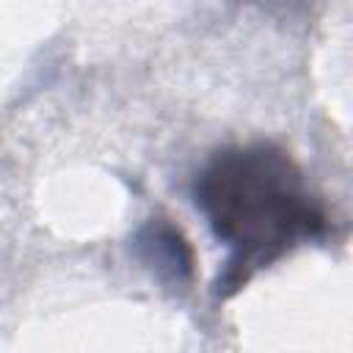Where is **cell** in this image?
Returning <instances> with one entry per match:
<instances>
[{
  "mask_svg": "<svg viewBox=\"0 0 353 353\" xmlns=\"http://www.w3.org/2000/svg\"><path fill=\"white\" fill-rule=\"evenodd\" d=\"M193 199L212 237L226 248L215 292H240L259 270L328 232V210L303 168L273 141L232 143L210 154Z\"/></svg>",
  "mask_w": 353,
  "mask_h": 353,
  "instance_id": "6da1fadb",
  "label": "cell"
}]
</instances>
